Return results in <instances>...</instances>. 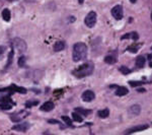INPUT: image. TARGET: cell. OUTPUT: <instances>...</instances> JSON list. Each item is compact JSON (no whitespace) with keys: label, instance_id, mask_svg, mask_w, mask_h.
Returning <instances> with one entry per match:
<instances>
[{"label":"cell","instance_id":"cell-1","mask_svg":"<svg viewBox=\"0 0 152 135\" xmlns=\"http://www.w3.org/2000/svg\"><path fill=\"white\" fill-rule=\"evenodd\" d=\"M87 56V46L84 43H76L73 46L72 51V59L74 62H79L81 60H84Z\"/></svg>","mask_w":152,"mask_h":135},{"label":"cell","instance_id":"cell-2","mask_svg":"<svg viewBox=\"0 0 152 135\" xmlns=\"http://www.w3.org/2000/svg\"><path fill=\"white\" fill-rule=\"evenodd\" d=\"M93 69H95V65L91 61L86 62V63L82 64L81 66L77 67L75 70H73L72 74L74 76H76L77 78H83L85 76L90 75L93 72Z\"/></svg>","mask_w":152,"mask_h":135},{"label":"cell","instance_id":"cell-3","mask_svg":"<svg viewBox=\"0 0 152 135\" xmlns=\"http://www.w3.org/2000/svg\"><path fill=\"white\" fill-rule=\"evenodd\" d=\"M12 44H13L14 48L16 49V51H18V53H20V54H22V53H25V51H27V43H25L22 39L15 38L12 41Z\"/></svg>","mask_w":152,"mask_h":135},{"label":"cell","instance_id":"cell-4","mask_svg":"<svg viewBox=\"0 0 152 135\" xmlns=\"http://www.w3.org/2000/svg\"><path fill=\"white\" fill-rule=\"evenodd\" d=\"M84 22L86 25V27H93L95 25L96 22V13L95 11H90L86 16H85Z\"/></svg>","mask_w":152,"mask_h":135},{"label":"cell","instance_id":"cell-5","mask_svg":"<svg viewBox=\"0 0 152 135\" xmlns=\"http://www.w3.org/2000/svg\"><path fill=\"white\" fill-rule=\"evenodd\" d=\"M112 15L116 19H118V20L123 18L124 14H123V7H122V5L118 4V5H116L115 7L112 8Z\"/></svg>","mask_w":152,"mask_h":135},{"label":"cell","instance_id":"cell-6","mask_svg":"<svg viewBox=\"0 0 152 135\" xmlns=\"http://www.w3.org/2000/svg\"><path fill=\"white\" fill-rule=\"evenodd\" d=\"M148 128V125H138V126H134L132 128H129L128 130H126L124 133L125 134H131L135 133V132H139V131H143V130L147 129Z\"/></svg>","mask_w":152,"mask_h":135},{"label":"cell","instance_id":"cell-7","mask_svg":"<svg viewBox=\"0 0 152 135\" xmlns=\"http://www.w3.org/2000/svg\"><path fill=\"white\" fill-rule=\"evenodd\" d=\"M81 98H82V100L84 101V102H91V101L95 100V95L92 91H89L88 89V91H85L84 93L82 94Z\"/></svg>","mask_w":152,"mask_h":135},{"label":"cell","instance_id":"cell-8","mask_svg":"<svg viewBox=\"0 0 152 135\" xmlns=\"http://www.w3.org/2000/svg\"><path fill=\"white\" fill-rule=\"evenodd\" d=\"M29 115V112H25V111H21V112H19L18 114H15L13 116H11V121L13 122H19L21 121L22 119H25L27 116Z\"/></svg>","mask_w":152,"mask_h":135},{"label":"cell","instance_id":"cell-9","mask_svg":"<svg viewBox=\"0 0 152 135\" xmlns=\"http://www.w3.org/2000/svg\"><path fill=\"white\" fill-rule=\"evenodd\" d=\"M141 113V106L140 105H133L129 108V114L131 116H137Z\"/></svg>","mask_w":152,"mask_h":135},{"label":"cell","instance_id":"cell-10","mask_svg":"<svg viewBox=\"0 0 152 135\" xmlns=\"http://www.w3.org/2000/svg\"><path fill=\"white\" fill-rule=\"evenodd\" d=\"M118 60V57H117V54H114V53H111L109 54L108 56L104 57V62L108 64H115Z\"/></svg>","mask_w":152,"mask_h":135},{"label":"cell","instance_id":"cell-11","mask_svg":"<svg viewBox=\"0 0 152 135\" xmlns=\"http://www.w3.org/2000/svg\"><path fill=\"white\" fill-rule=\"evenodd\" d=\"M54 109V104L52 102H46L44 103V105L41 106V111L43 112H50Z\"/></svg>","mask_w":152,"mask_h":135},{"label":"cell","instance_id":"cell-12","mask_svg":"<svg viewBox=\"0 0 152 135\" xmlns=\"http://www.w3.org/2000/svg\"><path fill=\"white\" fill-rule=\"evenodd\" d=\"M29 128V123H22V124H19V125H15L12 127V130H16V131H27V129Z\"/></svg>","mask_w":152,"mask_h":135},{"label":"cell","instance_id":"cell-13","mask_svg":"<svg viewBox=\"0 0 152 135\" xmlns=\"http://www.w3.org/2000/svg\"><path fill=\"white\" fill-rule=\"evenodd\" d=\"M128 93H129V91H128L127 87H125V86H118L117 87V91H116V96H123L128 95Z\"/></svg>","mask_w":152,"mask_h":135},{"label":"cell","instance_id":"cell-14","mask_svg":"<svg viewBox=\"0 0 152 135\" xmlns=\"http://www.w3.org/2000/svg\"><path fill=\"white\" fill-rule=\"evenodd\" d=\"M145 63H146V59H145L144 56H138L136 58V66L138 68L144 67Z\"/></svg>","mask_w":152,"mask_h":135},{"label":"cell","instance_id":"cell-15","mask_svg":"<svg viewBox=\"0 0 152 135\" xmlns=\"http://www.w3.org/2000/svg\"><path fill=\"white\" fill-rule=\"evenodd\" d=\"M126 39H133V40H138L139 39V35L136 33V32H132V33H129V34H126V35L122 36L121 40H126Z\"/></svg>","mask_w":152,"mask_h":135},{"label":"cell","instance_id":"cell-16","mask_svg":"<svg viewBox=\"0 0 152 135\" xmlns=\"http://www.w3.org/2000/svg\"><path fill=\"white\" fill-rule=\"evenodd\" d=\"M65 49V43L60 41V42H57L56 44L54 45V51L55 52H60V51L64 50Z\"/></svg>","mask_w":152,"mask_h":135},{"label":"cell","instance_id":"cell-17","mask_svg":"<svg viewBox=\"0 0 152 135\" xmlns=\"http://www.w3.org/2000/svg\"><path fill=\"white\" fill-rule=\"evenodd\" d=\"M2 18L5 21H9L10 18H11V14H10V10L8 8H5V9L2 10Z\"/></svg>","mask_w":152,"mask_h":135},{"label":"cell","instance_id":"cell-18","mask_svg":"<svg viewBox=\"0 0 152 135\" xmlns=\"http://www.w3.org/2000/svg\"><path fill=\"white\" fill-rule=\"evenodd\" d=\"M12 106H13V104H10V103L0 102V109H2V110H10Z\"/></svg>","mask_w":152,"mask_h":135},{"label":"cell","instance_id":"cell-19","mask_svg":"<svg viewBox=\"0 0 152 135\" xmlns=\"http://www.w3.org/2000/svg\"><path fill=\"white\" fill-rule=\"evenodd\" d=\"M75 111L79 114H82L83 116H88L91 113L90 110H86V109H83V108H76Z\"/></svg>","mask_w":152,"mask_h":135},{"label":"cell","instance_id":"cell-20","mask_svg":"<svg viewBox=\"0 0 152 135\" xmlns=\"http://www.w3.org/2000/svg\"><path fill=\"white\" fill-rule=\"evenodd\" d=\"M109 115H110V111H109V109H104V110L98 111V116H99L100 118H106Z\"/></svg>","mask_w":152,"mask_h":135},{"label":"cell","instance_id":"cell-21","mask_svg":"<svg viewBox=\"0 0 152 135\" xmlns=\"http://www.w3.org/2000/svg\"><path fill=\"white\" fill-rule=\"evenodd\" d=\"M72 119H73V121H76V122H82V117H81L80 115H79V113L77 112H74L72 113Z\"/></svg>","mask_w":152,"mask_h":135},{"label":"cell","instance_id":"cell-22","mask_svg":"<svg viewBox=\"0 0 152 135\" xmlns=\"http://www.w3.org/2000/svg\"><path fill=\"white\" fill-rule=\"evenodd\" d=\"M62 120H63V121L65 122L68 126L72 127V121H71V119H70L69 117H67V116H62Z\"/></svg>","mask_w":152,"mask_h":135},{"label":"cell","instance_id":"cell-23","mask_svg":"<svg viewBox=\"0 0 152 135\" xmlns=\"http://www.w3.org/2000/svg\"><path fill=\"white\" fill-rule=\"evenodd\" d=\"M120 71H121L123 74H129L131 70H130L128 67H126V66H121V67H120Z\"/></svg>","mask_w":152,"mask_h":135},{"label":"cell","instance_id":"cell-24","mask_svg":"<svg viewBox=\"0 0 152 135\" xmlns=\"http://www.w3.org/2000/svg\"><path fill=\"white\" fill-rule=\"evenodd\" d=\"M129 84L133 87L136 86H140V85L143 84V81H129Z\"/></svg>","mask_w":152,"mask_h":135},{"label":"cell","instance_id":"cell-25","mask_svg":"<svg viewBox=\"0 0 152 135\" xmlns=\"http://www.w3.org/2000/svg\"><path fill=\"white\" fill-rule=\"evenodd\" d=\"M25 64V56H21L20 58L18 59V65L19 67H23Z\"/></svg>","mask_w":152,"mask_h":135},{"label":"cell","instance_id":"cell-26","mask_svg":"<svg viewBox=\"0 0 152 135\" xmlns=\"http://www.w3.org/2000/svg\"><path fill=\"white\" fill-rule=\"evenodd\" d=\"M139 47L137 46V45H132V47H129V48L127 49L128 51H130V52H133V53H136L137 51H138Z\"/></svg>","mask_w":152,"mask_h":135},{"label":"cell","instance_id":"cell-27","mask_svg":"<svg viewBox=\"0 0 152 135\" xmlns=\"http://www.w3.org/2000/svg\"><path fill=\"white\" fill-rule=\"evenodd\" d=\"M12 58H13V51H11V52L9 53V56H8V60H7V64H6V67H7V66H9L10 64H11Z\"/></svg>","mask_w":152,"mask_h":135},{"label":"cell","instance_id":"cell-28","mask_svg":"<svg viewBox=\"0 0 152 135\" xmlns=\"http://www.w3.org/2000/svg\"><path fill=\"white\" fill-rule=\"evenodd\" d=\"M38 101H34V102H27V104H25V106L27 107V108H29V107L32 106H36V105H38Z\"/></svg>","mask_w":152,"mask_h":135},{"label":"cell","instance_id":"cell-29","mask_svg":"<svg viewBox=\"0 0 152 135\" xmlns=\"http://www.w3.org/2000/svg\"><path fill=\"white\" fill-rule=\"evenodd\" d=\"M4 51H5V47H4V46H0V59L3 57Z\"/></svg>","mask_w":152,"mask_h":135},{"label":"cell","instance_id":"cell-30","mask_svg":"<svg viewBox=\"0 0 152 135\" xmlns=\"http://www.w3.org/2000/svg\"><path fill=\"white\" fill-rule=\"evenodd\" d=\"M136 1H137V0H130V2H131V3H136Z\"/></svg>","mask_w":152,"mask_h":135},{"label":"cell","instance_id":"cell-31","mask_svg":"<svg viewBox=\"0 0 152 135\" xmlns=\"http://www.w3.org/2000/svg\"><path fill=\"white\" fill-rule=\"evenodd\" d=\"M78 2H79V3H80V4H82L83 2H84V0H78Z\"/></svg>","mask_w":152,"mask_h":135},{"label":"cell","instance_id":"cell-32","mask_svg":"<svg viewBox=\"0 0 152 135\" xmlns=\"http://www.w3.org/2000/svg\"><path fill=\"white\" fill-rule=\"evenodd\" d=\"M8 1H14V0H8Z\"/></svg>","mask_w":152,"mask_h":135},{"label":"cell","instance_id":"cell-33","mask_svg":"<svg viewBox=\"0 0 152 135\" xmlns=\"http://www.w3.org/2000/svg\"><path fill=\"white\" fill-rule=\"evenodd\" d=\"M151 18H152V14H151Z\"/></svg>","mask_w":152,"mask_h":135},{"label":"cell","instance_id":"cell-34","mask_svg":"<svg viewBox=\"0 0 152 135\" xmlns=\"http://www.w3.org/2000/svg\"><path fill=\"white\" fill-rule=\"evenodd\" d=\"M151 49H152V47H151Z\"/></svg>","mask_w":152,"mask_h":135}]
</instances>
